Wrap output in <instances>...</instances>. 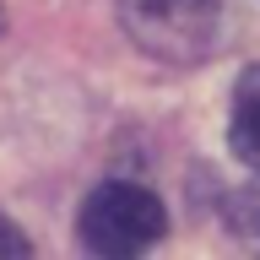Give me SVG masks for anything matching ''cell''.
Wrapping results in <instances>:
<instances>
[{"instance_id":"277c9868","label":"cell","mask_w":260,"mask_h":260,"mask_svg":"<svg viewBox=\"0 0 260 260\" xmlns=\"http://www.w3.org/2000/svg\"><path fill=\"white\" fill-rule=\"evenodd\" d=\"M0 255H6V260H22V255H32L27 233H16L11 222H0Z\"/></svg>"},{"instance_id":"5b68a950","label":"cell","mask_w":260,"mask_h":260,"mask_svg":"<svg viewBox=\"0 0 260 260\" xmlns=\"http://www.w3.org/2000/svg\"><path fill=\"white\" fill-rule=\"evenodd\" d=\"M255 174H260V168H255Z\"/></svg>"},{"instance_id":"3957f363","label":"cell","mask_w":260,"mask_h":260,"mask_svg":"<svg viewBox=\"0 0 260 260\" xmlns=\"http://www.w3.org/2000/svg\"><path fill=\"white\" fill-rule=\"evenodd\" d=\"M228 141L249 168H260V65H249L233 87V119H228Z\"/></svg>"},{"instance_id":"7a4b0ae2","label":"cell","mask_w":260,"mask_h":260,"mask_svg":"<svg viewBox=\"0 0 260 260\" xmlns=\"http://www.w3.org/2000/svg\"><path fill=\"white\" fill-rule=\"evenodd\" d=\"M217 6L222 0H125V22L152 54L195 60V54H206Z\"/></svg>"},{"instance_id":"6da1fadb","label":"cell","mask_w":260,"mask_h":260,"mask_svg":"<svg viewBox=\"0 0 260 260\" xmlns=\"http://www.w3.org/2000/svg\"><path fill=\"white\" fill-rule=\"evenodd\" d=\"M168 233V211L152 190L130 184V179H109L81 201L76 239L87 255H141Z\"/></svg>"}]
</instances>
